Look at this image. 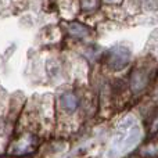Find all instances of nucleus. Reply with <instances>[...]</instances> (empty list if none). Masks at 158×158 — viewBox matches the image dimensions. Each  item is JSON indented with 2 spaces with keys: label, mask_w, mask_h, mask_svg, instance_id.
Instances as JSON below:
<instances>
[{
  "label": "nucleus",
  "mask_w": 158,
  "mask_h": 158,
  "mask_svg": "<svg viewBox=\"0 0 158 158\" xmlns=\"http://www.w3.org/2000/svg\"><path fill=\"white\" fill-rule=\"evenodd\" d=\"M68 32L72 38H77V39H85L92 33L89 28L86 25L81 24V22H71L68 25Z\"/></svg>",
  "instance_id": "nucleus-4"
},
{
  "label": "nucleus",
  "mask_w": 158,
  "mask_h": 158,
  "mask_svg": "<svg viewBox=\"0 0 158 158\" xmlns=\"http://www.w3.org/2000/svg\"><path fill=\"white\" fill-rule=\"evenodd\" d=\"M36 147H38V137L32 133H24L11 144L10 153L14 156H24L33 153Z\"/></svg>",
  "instance_id": "nucleus-1"
},
{
  "label": "nucleus",
  "mask_w": 158,
  "mask_h": 158,
  "mask_svg": "<svg viewBox=\"0 0 158 158\" xmlns=\"http://www.w3.org/2000/svg\"><path fill=\"white\" fill-rule=\"evenodd\" d=\"M60 104L65 111L68 112H74L78 107V98L74 93H65V94L61 96L60 98Z\"/></svg>",
  "instance_id": "nucleus-5"
},
{
  "label": "nucleus",
  "mask_w": 158,
  "mask_h": 158,
  "mask_svg": "<svg viewBox=\"0 0 158 158\" xmlns=\"http://www.w3.org/2000/svg\"><path fill=\"white\" fill-rule=\"evenodd\" d=\"M139 137H140V131H139V128H137L136 125H133L131 128V131H129V133H128V136H126V139H125V148L126 150H129V148H132L133 147V144L139 140Z\"/></svg>",
  "instance_id": "nucleus-6"
},
{
  "label": "nucleus",
  "mask_w": 158,
  "mask_h": 158,
  "mask_svg": "<svg viewBox=\"0 0 158 158\" xmlns=\"http://www.w3.org/2000/svg\"><path fill=\"white\" fill-rule=\"evenodd\" d=\"M98 4H100V0H81V7L86 13L97 10Z\"/></svg>",
  "instance_id": "nucleus-7"
},
{
  "label": "nucleus",
  "mask_w": 158,
  "mask_h": 158,
  "mask_svg": "<svg viewBox=\"0 0 158 158\" xmlns=\"http://www.w3.org/2000/svg\"><path fill=\"white\" fill-rule=\"evenodd\" d=\"M106 3H110V4H115V3H119L121 0H104Z\"/></svg>",
  "instance_id": "nucleus-8"
},
{
  "label": "nucleus",
  "mask_w": 158,
  "mask_h": 158,
  "mask_svg": "<svg viewBox=\"0 0 158 158\" xmlns=\"http://www.w3.org/2000/svg\"><path fill=\"white\" fill-rule=\"evenodd\" d=\"M131 60V52L125 47H114L108 52L107 56V65L111 69H122L123 67L128 65Z\"/></svg>",
  "instance_id": "nucleus-2"
},
{
  "label": "nucleus",
  "mask_w": 158,
  "mask_h": 158,
  "mask_svg": "<svg viewBox=\"0 0 158 158\" xmlns=\"http://www.w3.org/2000/svg\"><path fill=\"white\" fill-rule=\"evenodd\" d=\"M150 82V71L146 68H137L131 77V89L133 93H139Z\"/></svg>",
  "instance_id": "nucleus-3"
}]
</instances>
